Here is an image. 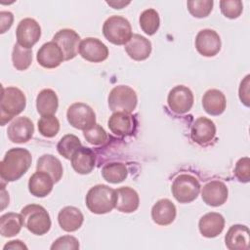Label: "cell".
Here are the masks:
<instances>
[{
    "label": "cell",
    "instance_id": "8fae6325",
    "mask_svg": "<svg viewBox=\"0 0 250 250\" xmlns=\"http://www.w3.org/2000/svg\"><path fill=\"white\" fill-rule=\"evenodd\" d=\"M52 41L55 42L62 51L64 61H69L76 57L81 42L78 33L69 28L59 30L54 35Z\"/></svg>",
    "mask_w": 250,
    "mask_h": 250
},
{
    "label": "cell",
    "instance_id": "1f68e13d",
    "mask_svg": "<svg viewBox=\"0 0 250 250\" xmlns=\"http://www.w3.org/2000/svg\"><path fill=\"white\" fill-rule=\"evenodd\" d=\"M142 30L147 35H153L159 28L160 19L158 13L154 9L145 10L139 19Z\"/></svg>",
    "mask_w": 250,
    "mask_h": 250
},
{
    "label": "cell",
    "instance_id": "ee69618b",
    "mask_svg": "<svg viewBox=\"0 0 250 250\" xmlns=\"http://www.w3.org/2000/svg\"><path fill=\"white\" fill-rule=\"evenodd\" d=\"M109 6H111V7H113L114 9H121V8H123L124 6H126V5H128V4H130V2L128 1V2H124V1H107L106 2Z\"/></svg>",
    "mask_w": 250,
    "mask_h": 250
},
{
    "label": "cell",
    "instance_id": "f35d334b",
    "mask_svg": "<svg viewBox=\"0 0 250 250\" xmlns=\"http://www.w3.org/2000/svg\"><path fill=\"white\" fill-rule=\"evenodd\" d=\"M234 176L241 183H248L250 180V159L249 157L240 158L234 168Z\"/></svg>",
    "mask_w": 250,
    "mask_h": 250
},
{
    "label": "cell",
    "instance_id": "30bf717a",
    "mask_svg": "<svg viewBox=\"0 0 250 250\" xmlns=\"http://www.w3.org/2000/svg\"><path fill=\"white\" fill-rule=\"evenodd\" d=\"M16 35L19 45L31 49L41 36V27L35 20L26 18L21 20L18 24Z\"/></svg>",
    "mask_w": 250,
    "mask_h": 250
},
{
    "label": "cell",
    "instance_id": "d6a6232c",
    "mask_svg": "<svg viewBox=\"0 0 250 250\" xmlns=\"http://www.w3.org/2000/svg\"><path fill=\"white\" fill-rule=\"evenodd\" d=\"M13 65L18 70H25L32 62V50L21 47L18 43L14 45L12 53Z\"/></svg>",
    "mask_w": 250,
    "mask_h": 250
},
{
    "label": "cell",
    "instance_id": "ab89813d",
    "mask_svg": "<svg viewBox=\"0 0 250 250\" xmlns=\"http://www.w3.org/2000/svg\"><path fill=\"white\" fill-rule=\"evenodd\" d=\"M52 250H62V249H66V250H77L79 249V241L71 235H63L56 239L52 246Z\"/></svg>",
    "mask_w": 250,
    "mask_h": 250
},
{
    "label": "cell",
    "instance_id": "74e56055",
    "mask_svg": "<svg viewBox=\"0 0 250 250\" xmlns=\"http://www.w3.org/2000/svg\"><path fill=\"white\" fill-rule=\"evenodd\" d=\"M222 14L229 19L238 18L243 10V4L239 0H222L220 1Z\"/></svg>",
    "mask_w": 250,
    "mask_h": 250
},
{
    "label": "cell",
    "instance_id": "8992f818",
    "mask_svg": "<svg viewBox=\"0 0 250 250\" xmlns=\"http://www.w3.org/2000/svg\"><path fill=\"white\" fill-rule=\"evenodd\" d=\"M108 106L114 112L131 113L135 110L138 103L136 92L129 86H115L108 95Z\"/></svg>",
    "mask_w": 250,
    "mask_h": 250
},
{
    "label": "cell",
    "instance_id": "f1b7e54d",
    "mask_svg": "<svg viewBox=\"0 0 250 250\" xmlns=\"http://www.w3.org/2000/svg\"><path fill=\"white\" fill-rule=\"evenodd\" d=\"M37 171L49 174L55 183H58L62 177V165L61 161L52 154H43L39 157L36 164Z\"/></svg>",
    "mask_w": 250,
    "mask_h": 250
},
{
    "label": "cell",
    "instance_id": "83f0119b",
    "mask_svg": "<svg viewBox=\"0 0 250 250\" xmlns=\"http://www.w3.org/2000/svg\"><path fill=\"white\" fill-rule=\"evenodd\" d=\"M59 106L58 96L52 89H44L36 98V108L41 116L54 115Z\"/></svg>",
    "mask_w": 250,
    "mask_h": 250
},
{
    "label": "cell",
    "instance_id": "b9f144b4",
    "mask_svg": "<svg viewBox=\"0 0 250 250\" xmlns=\"http://www.w3.org/2000/svg\"><path fill=\"white\" fill-rule=\"evenodd\" d=\"M14 21V16L11 12L2 11L0 12V22H1V33H4L7 29H9Z\"/></svg>",
    "mask_w": 250,
    "mask_h": 250
},
{
    "label": "cell",
    "instance_id": "9a60e30c",
    "mask_svg": "<svg viewBox=\"0 0 250 250\" xmlns=\"http://www.w3.org/2000/svg\"><path fill=\"white\" fill-rule=\"evenodd\" d=\"M34 133L32 121L25 116L18 117L11 122L7 129V135L12 143L23 144L28 142Z\"/></svg>",
    "mask_w": 250,
    "mask_h": 250
},
{
    "label": "cell",
    "instance_id": "6da1fadb",
    "mask_svg": "<svg viewBox=\"0 0 250 250\" xmlns=\"http://www.w3.org/2000/svg\"><path fill=\"white\" fill-rule=\"evenodd\" d=\"M32 162L31 153L22 147L9 149L0 163L2 181L15 182L21 178L29 169Z\"/></svg>",
    "mask_w": 250,
    "mask_h": 250
},
{
    "label": "cell",
    "instance_id": "9c48e42d",
    "mask_svg": "<svg viewBox=\"0 0 250 250\" xmlns=\"http://www.w3.org/2000/svg\"><path fill=\"white\" fill-rule=\"evenodd\" d=\"M167 103L173 112L184 114L192 107L193 94L189 88L184 85H178L169 92Z\"/></svg>",
    "mask_w": 250,
    "mask_h": 250
},
{
    "label": "cell",
    "instance_id": "7bdbcfd3",
    "mask_svg": "<svg viewBox=\"0 0 250 250\" xmlns=\"http://www.w3.org/2000/svg\"><path fill=\"white\" fill-rule=\"evenodd\" d=\"M7 249H27V247L23 242L17 239V240L9 241L4 246V250H7Z\"/></svg>",
    "mask_w": 250,
    "mask_h": 250
},
{
    "label": "cell",
    "instance_id": "d4e9b609",
    "mask_svg": "<svg viewBox=\"0 0 250 250\" xmlns=\"http://www.w3.org/2000/svg\"><path fill=\"white\" fill-rule=\"evenodd\" d=\"M58 221L63 230L71 232L80 229L84 221V216L78 208L66 206L59 212Z\"/></svg>",
    "mask_w": 250,
    "mask_h": 250
},
{
    "label": "cell",
    "instance_id": "f546056e",
    "mask_svg": "<svg viewBox=\"0 0 250 250\" xmlns=\"http://www.w3.org/2000/svg\"><path fill=\"white\" fill-rule=\"evenodd\" d=\"M23 226L21 214L6 213L0 218V233L4 237L17 235Z\"/></svg>",
    "mask_w": 250,
    "mask_h": 250
},
{
    "label": "cell",
    "instance_id": "ba28073f",
    "mask_svg": "<svg viewBox=\"0 0 250 250\" xmlns=\"http://www.w3.org/2000/svg\"><path fill=\"white\" fill-rule=\"evenodd\" d=\"M68 123L79 130H86L96 123L94 110L84 103L72 104L66 112Z\"/></svg>",
    "mask_w": 250,
    "mask_h": 250
},
{
    "label": "cell",
    "instance_id": "d590c367",
    "mask_svg": "<svg viewBox=\"0 0 250 250\" xmlns=\"http://www.w3.org/2000/svg\"><path fill=\"white\" fill-rule=\"evenodd\" d=\"M214 2L212 0H188L187 2L188 10L194 18H205L207 17L212 9Z\"/></svg>",
    "mask_w": 250,
    "mask_h": 250
},
{
    "label": "cell",
    "instance_id": "44dd1931",
    "mask_svg": "<svg viewBox=\"0 0 250 250\" xmlns=\"http://www.w3.org/2000/svg\"><path fill=\"white\" fill-rule=\"evenodd\" d=\"M176 206L169 199L158 200L151 208V218L159 226H168L176 218Z\"/></svg>",
    "mask_w": 250,
    "mask_h": 250
},
{
    "label": "cell",
    "instance_id": "d6986e66",
    "mask_svg": "<svg viewBox=\"0 0 250 250\" xmlns=\"http://www.w3.org/2000/svg\"><path fill=\"white\" fill-rule=\"evenodd\" d=\"M224 227V217L216 212H210L205 214L200 218L198 223L200 233L207 238H213L218 236L223 231Z\"/></svg>",
    "mask_w": 250,
    "mask_h": 250
},
{
    "label": "cell",
    "instance_id": "4dcf8cb0",
    "mask_svg": "<svg viewBox=\"0 0 250 250\" xmlns=\"http://www.w3.org/2000/svg\"><path fill=\"white\" fill-rule=\"evenodd\" d=\"M102 176L108 183L118 184L127 178L128 170L125 164L121 162H111L103 167Z\"/></svg>",
    "mask_w": 250,
    "mask_h": 250
},
{
    "label": "cell",
    "instance_id": "60d3db41",
    "mask_svg": "<svg viewBox=\"0 0 250 250\" xmlns=\"http://www.w3.org/2000/svg\"><path fill=\"white\" fill-rule=\"evenodd\" d=\"M249 78L250 75H246L239 86V99L246 106H249Z\"/></svg>",
    "mask_w": 250,
    "mask_h": 250
},
{
    "label": "cell",
    "instance_id": "cb8c5ba5",
    "mask_svg": "<svg viewBox=\"0 0 250 250\" xmlns=\"http://www.w3.org/2000/svg\"><path fill=\"white\" fill-rule=\"evenodd\" d=\"M54 181L52 177L42 171H36L28 181L29 192L36 197H45L53 189Z\"/></svg>",
    "mask_w": 250,
    "mask_h": 250
},
{
    "label": "cell",
    "instance_id": "e0dca14e",
    "mask_svg": "<svg viewBox=\"0 0 250 250\" xmlns=\"http://www.w3.org/2000/svg\"><path fill=\"white\" fill-rule=\"evenodd\" d=\"M216 135L214 122L206 117H198L192 124L190 130L191 140L201 146L209 144Z\"/></svg>",
    "mask_w": 250,
    "mask_h": 250
},
{
    "label": "cell",
    "instance_id": "2e32d148",
    "mask_svg": "<svg viewBox=\"0 0 250 250\" xmlns=\"http://www.w3.org/2000/svg\"><path fill=\"white\" fill-rule=\"evenodd\" d=\"M36 59L38 63L45 68L58 67L64 61L62 51L53 41L47 42L40 47Z\"/></svg>",
    "mask_w": 250,
    "mask_h": 250
},
{
    "label": "cell",
    "instance_id": "ac0fdd59",
    "mask_svg": "<svg viewBox=\"0 0 250 250\" xmlns=\"http://www.w3.org/2000/svg\"><path fill=\"white\" fill-rule=\"evenodd\" d=\"M225 242L229 250H248L249 249V229L243 225L231 226L226 236Z\"/></svg>",
    "mask_w": 250,
    "mask_h": 250
},
{
    "label": "cell",
    "instance_id": "277c9868",
    "mask_svg": "<svg viewBox=\"0 0 250 250\" xmlns=\"http://www.w3.org/2000/svg\"><path fill=\"white\" fill-rule=\"evenodd\" d=\"M23 227L31 233L43 235L51 228V219L47 210L38 204H28L21 211Z\"/></svg>",
    "mask_w": 250,
    "mask_h": 250
},
{
    "label": "cell",
    "instance_id": "7402d4cb",
    "mask_svg": "<svg viewBox=\"0 0 250 250\" xmlns=\"http://www.w3.org/2000/svg\"><path fill=\"white\" fill-rule=\"evenodd\" d=\"M72 168L82 175H86L92 172L96 163V156L94 151L85 146H80L71 157Z\"/></svg>",
    "mask_w": 250,
    "mask_h": 250
},
{
    "label": "cell",
    "instance_id": "4fadbf2b",
    "mask_svg": "<svg viewBox=\"0 0 250 250\" xmlns=\"http://www.w3.org/2000/svg\"><path fill=\"white\" fill-rule=\"evenodd\" d=\"M79 54L88 62H101L107 59L108 49L100 39L88 37L80 42Z\"/></svg>",
    "mask_w": 250,
    "mask_h": 250
},
{
    "label": "cell",
    "instance_id": "8d00e7d4",
    "mask_svg": "<svg viewBox=\"0 0 250 250\" xmlns=\"http://www.w3.org/2000/svg\"><path fill=\"white\" fill-rule=\"evenodd\" d=\"M84 138L89 144H92L94 146H100L106 142L107 135L104 131V129L99 125L98 123H95L90 128L83 131Z\"/></svg>",
    "mask_w": 250,
    "mask_h": 250
},
{
    "label": "cell",
    "instance_id": "603a6c76",
    "mask_svg": "<svg viewBox=\"0 0 250 250\" xmlns=\"http://www.w3.org/2000/svg\"><path fill=\"white\" fill-rule=\"evenodd\" d=\"M116 191L115 208L122 213H132L136 211L140 204L138 192L130 187H122Z\"/></svg>",
    "mask_w": 250,
    "mask_h": 250
},
{
    "label": "cell",
    "instance_id": "e575fe53",
    "mask_svg": "<svg viewBox=\"0 0 250 250\" xmlns=\"http://www.w3.org/2000/svg\"><path fill=\"white\" fill-rule=\"evenodd\" d=\"M60 130V122L55 115H44L38 120V131L46 138L55 137Z\"/></svg>",
    "mask_w": 250,
    "mask_h": 250
},
{
    "label": "cell",
    "instance_id": "7a4b0ae2",
    "mask_svg": "<svg viewBox=\"0 0 250 250\" xmlns=\"http://www.w3.org/2000/svg\"><path fill=\"white\" fill-rule=\"evenodd\" d=\"M86 206L94 214H105L115 208L116 191L105 185H97L86 195Z\"/></svg>",
    "mask_w": 250,
    "mask_h": 250
},
{
    "label": "cell",
    "instance_id": "836d02e7",
    "mask_svg": "<svg viewBox=\"0 0 250 250\" xmlns=\"http://www.w3.org/2000/svg\"><path fill=\"white\" fill-rule=\"evenodd\" d=\"M81 142L75 135L67 134L63 136L57 145L58 152L66 159H71L73 153L80 147Z\"/></svg>",
    "mask_w": 250,
    "mask_h": 250
},
{
    "label": "cell",
    "instance_id": "3957f363",
    "mask_svg": "<svg viewBox=\"0 0 250 250\" xmlns=\"http://www.w3.org/2000/svg\"><path fill=\"white\" fill-rule=\"evenodd\" d=\"M26 105V98L21 90L16 87H2L0 102L1 126L19 115Z\"/></svg>",
    "mask_w": 250,
    "mask_h": 250
},
{
    "label": "cell",
    "instance_id": "484cf974",
    "mask_svg": "<svg viewBox=\"0 0 250 250\" xmlns=\"http://www.w3.org/2000/svg\"><path fill=\"white\" fill-rule=\"evenodd\" d=\"M226 97L220 90L210 89L203 95L202 106L210 115L217 116L222 114L226 109Z\"/></svg>",
    "mask_w": 250,
    "mask_h": 250
},
{
    "label": "cell",
    "instance_id": "7c38bea8",
    "mask_svg": "<svg viewBox=\"0 0 250 250\" xmlns=\"http://www.w3.org/2000/svg\"><path fill=\"white\" fill-rule=\"evenodd\" d=\"M195 48L204 57H214L221 50V38L213 29H202L196 35Z\"/></svg>",
    "mask_w": 250,
    "mask_h": 250
},
{
    "label": "cell",
    "instance_id": "5b68a950",
    "mask_svg": "<svg viewBox=\"0 0 250 250\" xmlns=\"http://www.w3.org/2000/svg\"><path fill=\"white\" fill-rule=\"evenodd\" d=\"M104 36L114 45H125L132 37V27L127 19L121 16H111L104 22Z\"/></svg>",
    "mask_w": 250,
    "mask_h": 250
},
{
    "label": "cell",
    "instance_id": "4316f807",
    "mask_svg": "<svg viewBox=\"0 0 250 250\" xmlns=\"http://www.w3.org/2000/svg\"><path fill=\"white\" fill-rule=\"evenodd\" d=\"M109 130L117 136H128L134 131V118L130 113L114 112L108 119Z\"/></svg>",
    "mask_w": 250,
    "mask_h": 250
},
{
    "label": "cell",
    "instance_id": "5bb4252c",
    "mask_svg": "<svg viewBox=\"0 0 250 250\" xmlns=\"http://www.w3.org/2000/svg\"><path fill=\"white\" fill-rule=\"evenodd\" d=\"M229 195V189L225 183L214 180L206 183L201 189L202 200L209 206L217 207L223 205Z\"/></svg>",
    "mask_w": 250,
    "mask_h": 250
},
{
    "label": "cell",
    "instance_id": "52a82bcc",
    "mask_svg": "<svg viewBox=\"0 0 250 250\" xmlns=\"http://www.w3.org/2000/svg\"><path fill=\"white\" fill-rule=\"evenodd\" d=\"M172 193L180 203H189L195 200L200 192V184L197 178L190 174H181L175 178Z\"/></svg>",
    "mask_w": 250,
    "mask_h": 250
},
{
    "label": "cell",
    "instance_id": "ffe728a7",
    "mask_svg": "<svg viewBox=\"0 0 250 250\" xmlns=\"http://www.w3.org/2000/svg\"><path fill=\"white\" fill-rule=\"evenodd\" d=\"M125 51L134 61H144L151 53V43L146 37L140 34H133L130 40L125 44Z\"/></svg>",
    "mask_w": 250,
    "mask_h": 250
}]
</instances>
